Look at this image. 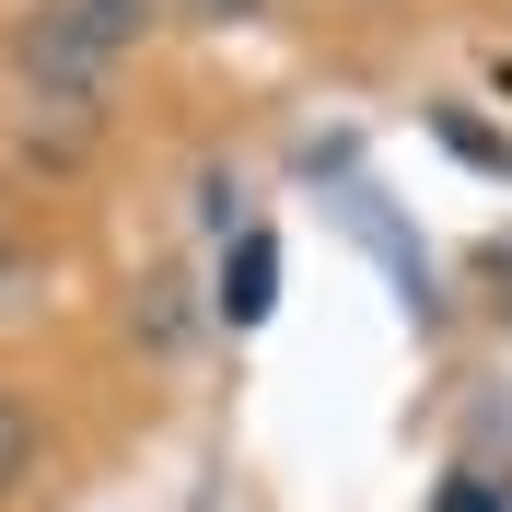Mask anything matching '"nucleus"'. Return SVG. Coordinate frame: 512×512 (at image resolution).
Segmentation results:
<instances>
[{
    "mask_svg": "<svg viewBox=\"0 0 512 512\" xmlns=\"http://www.w3.org/2000/svg\"><path fill=\"white\" fill-rule=\"evenodd\" d=\"M431 512H512V501H501V489H489V478H454V489H443V501H431Z\"/></svg>",
    "mask_w": 512,
    "mask_h": 512,
    "instance_id": "nucleus-6",
    "label": "nucleus"
},
{
    "mask_svg": "<svg viewBox=\"0 0 512 512\" xmlns=\"http://www.w3.org/2000/svg\"><path fill=\"white\" fill-rule=\"evenodd\" d=\"M175 12H187V24H256L268 0H175Z\"/></svg>",
    "mask_w": 512,
    "mask_h": 512,
    "instance_id": "nucleus-7",
    "label": "nucleus"
},
{
    "mask_svg": "<svg viewBox=\"0 0 512 512\" xmlns=\"http://www.w3.org/2000/svg\"><path fill=\"white\" fill-rule=\"evenodd\" d=\"M35 454H47V431H35V408L12 396V384H0V501L35 478Z\"/></svg>",
    "mask_w": 512,
    "mask_h": 512,
    "instance_id": "nucleus-4",
    "label": "nucleus"
},
{
    "mask_svg": "<svg viewBox=\"0 0 512 512\" xmlns=\"http://www.w3.org/2000/svg\"><path fill=\"white\" fill-rule=\"evenodd\" d=\"M478 268H489V291H501V315H512V245H489Z\"/></svg>",
    "mask_w": 512,
    "mask_h": 512,
    "instance_id": "nucleus-8",
    "label": "nucleus"
},
{
    "mask_svg": "<svg viewBox=\"0 0 512 512\" xmlns=\"http://www.w3.org/2000/svg\"><path fill=\"white\" fill-rule=\"evenodd\" d=\"M338 210H350V222H361V245H373L384 268H396V291H408V315L431 326V315H443V291H431V256H419L408 233H396V210H384L373 187H350V198H338Z\"/></svg>",
    "mask_w": 512,
    "mask_h": 512,
    "instance_id": "nucleus-3",
    "label": "nucleus"
},
{
    "mask_svg": "<svg viewBox=\"0 0 512 512\" xmlns=\"http://www.w3.org/2000/svg\"><path fill=\"white\" fill-rule=\"evenodd\" d=\"M152 12L163 0H35L24 24H12V82H24V105H35V140H47V117H59V152L94 140L105 82H117V59L152 35Z\"/></svg>",
    "mask_w": 512,
    "mask_h": 512,
    "instance_id": "nucleus-1",
    "label": "nucleus"
},
{
    "mask_svg": "<svg viewBox=\"0 0 512 512\" xmlns=\"http://www.w3.org/2000/svg\"><path fill=\"white\" fill-rule=\"evenodd\" d=\"M268 303H280V233H268V222H233L210 315H222V326H268Z\"/></svg>",
    "mask_w": 512,
    "mask_h": 512,
    "instance_id": "nucleus-2",
    "label": "nucleus"
},
{
    "mask_svg": "<svg viewBox=\"0 0 512 512\" xmlns=\"http://www.w3.org/2000/svg\"><path fill=\"white\" fill-rule=\"evenodd\" d=\"M24 291H35V233H24L12 198H0V315H24Z\"/></svg>",
    "mask_w": 512,
    "mask_h": 512,
    "instance_id": "nucleus-5",
    "label": "nucleus"
}]
</instances>
